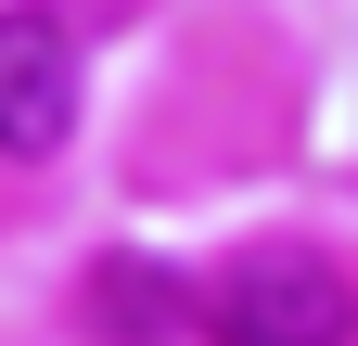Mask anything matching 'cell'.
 <instances>
[{
  "instance_id": "cell-3",
  "label": "cell",
  "mask_w": 358,
  "mask_h": 346,
  "mask_svg": "<svg viewBox=\"0 0 358 346\" xmlns=\"http://www.w3.org/2000/svg\"><path fill=\"white\" fill-rule=\"evenodd\" d=\"M90 308H103V333H115V346H166V333H179V282H166V270H141V256H115V270L90 282Z\"/></svg>"
},
{
  "instance_id": "cell-2",
  "label": "cell",
  "mask_w": 358,
  "mask_h": 346,
  "mask_svg": "<svg viewBox=\"0 0 358 346\" xmlns=\"http://www.w3.org/2000/svg\"><path fill=\"white\" fill-rule=\"evenodd\" d=\"M64 128H77V39L38 0H13L0 13V154L38 167V154H64Z\"/></svg>"
},
{
  "instance_id": "cell-1",
  "label": "cell",
  "mask_w": 358,
  "mask_h": 346,
  "mask_svg": "<svg viewBox=\"0 0 358 346\" xmlns=\"http://www.w3.org/2000/svg\"><path fill=\"white\" fill-rule=\"evenodd\" d=\"M205 333L217 346H345L358 333V295H345L333 256L256 244V256H231V270L205 282Z\"/></svg>"
}]
</instances>
